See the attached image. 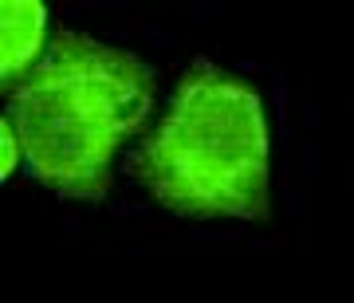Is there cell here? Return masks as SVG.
Listing matches in <instances>:
<instances>
[{
    "instance_id": "obj_1",
    "label": "cell",
    "mask_w": 354,
    "mask_h": 303,
    "mask_svg": "<svg viewBox=\"0 0 354 303\" xmlns=\"http://www.w3.org/2000/svg\"><path fill=\"white\" fill-rule=\"evenodd\" d=\"M4 83H12L16 75H24L44 39V24H48V8L36 0H4Z\"/></svg>"
},
{
    "instance_id": "obj_2",
    "label": "cell",
    "mask_w": 354,
    "mask_h": 303,
    "mask_svg": "<svg viewBox=\"0 0 354 303\" xmlns=\"http://www.w3.org/2000/svg\"><path fill=\"white\" fill-rule=\"evenodd\" d=\"M0 138H4V158H0V177H8L16 169V154H20V146H16V127L12 122H4V130H0Z\"/></svg>"
}]
</instances>
